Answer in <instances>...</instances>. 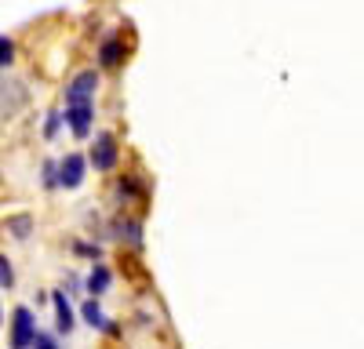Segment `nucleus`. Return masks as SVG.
<instances>
[{
    "instance_id": "6",
    "label": "nucleus",
    "mask_w": 364,
    "mask_h": 349,
    "mask_svg": "<svg viewBox=\"0 0 364 349\" xmlns=\"http://www.w3.org/2000/svg\"><path fill=\"white\" fill-rule=\"evenodd\" d=\"M51 302H55V324H58V331L70 335V331H73V309H70L66 295H63V291H55Z\"/></svg>"
},
{
    "instance_id": "11",
    "label": "nucleus",
    "mask_w": 364,
    "mask_h": 349,
    "mask_svg": "<svg viewBox=\"0 0 364 349\" xmlns=\"http://www.w3.org/2000/svg\"><path fill=\"white\" fill-rule=\"evenodd\" d=\"M15 284V270H11V262L0 255V287H11Z\"/></svg>"
},
{
    "instance_id": "14",
    "label": "nucleus",
    "mask_w": 364,
    "mask_h": 349,
    "mask_svg": "<svg viewBox=\"0 0 364 349\" xmlns=\"http://www.w3.org/2000/svg\"><path fill=\"white\" fill-rule=\"evenodd\" d=\"M44 179H48V182H44L48 189H55V186H58V171H55V164H48V167H44Z\"/></svg>"
},
{
    "instance_id": "13",
    "label": "nucleus",
    "mask_w": 364,
    "mask_h": 349,
    "mask_svg": "<svg viewBox=\"0 0 364 349\" xmlns=\"http://www.w3.org/2000/svg\"><path fill=\"white\" fill-rule=\"evenodd\" d=\"M29 349H58L51 335H33V342H29Z\"/></svg>"
},
{
    "instance_id": "9",
    "label": "nucleus",
    "mask_w": 364,
    "mask_h": 349,
    "mask_svg": "<svg viewBox=\"0 0 364 349\" xmlns=\"http://www.w3.org/2000/svg\"><path fill=\"white\" fill-rule=\"evenodd\" d=\"M80 313H84V320H87L91 328H109V320L102 316V309H99V302H95V299L84 302V309H80Z\"/></svg>"
},
{
    "instance_id": "4",
    "label": "nucleus",
    "mask_w": 364,
    "mask_h": 349,
    "mask_svg": "<svg viewBox=\"0 0 364 349\" xmlns=\"http://www.w3.org/2000/svg\"><path fill=\"white\" fill-rule=\"evenodd\" d=\"M84 157L80 153H66V160L58 164V186H66V189H77L84 182Z\"/></svg>"
},
{
    "instance_id": "2",
    "label": "nucleus",
    "mask_w": 364,
    "mask_h": 349,
    "mask_svg": "<svg viewBox=\"0 0 364 349\" xmlns=\"http://www.w3.org/2000/svg\"><path fill=\"white\" fill-rule=\"evenodd\" d=\"M95 87H99V77L95 73H80V77H73L70 80V87H66V106H80V102H91V95H95Z\"/></svg>"
},
{
    "instance_id": "7",
    "label": "nucleus",
    "mask_w": 364,
    "mask_h": 349,
    "mask_svg": "<svg viewBox=\"0 0 364 349\" xmlns=\"http://www.w3.org/2000/svg\"><path fill=\"white\" fill-rule=\"evenodd\" d=\"M120 62H124V44H120V40H106V44L99 48V66L117 70Z\"/></svg>"
},
{
    "instance_id": "10",
    "label": "nucleus",
    "mask_w": 364,
    "mask_h": 349,
    "mask_svg": "<svg viewBox=\"0 0 364 349\" xmlns=\"http://www.w3.org/2000/svg\"><path fill=\"white\" fill-rule=\"evenodd\" d=\"M8 229L15 233L18 240H26V237H29V229H33V222H29L26 215H18V218H11V222H8Z\"/></svg>"
},
{
    "instance_id": "8",
    "label": "nucleus",
    "mask_w": 364,
    "mask_h": 349,
    "mask_svg": "<svg viewBox=\"0 0 364 349\" xmlns=\"http://www.w3.org/2000/svg\"><path fill=\"white\" fill-rule=\"evenodd\" d=\"M106 287H109V270L106 266H95V270H91V277H87V291H91V295H102Z\"/></svg>"
},
{
    "instance_id": "15",
    "label": "nucleus",
    "mask_w": 364,
    "mask_h": 349,
    "mask_svg": "<svg viewBox=\"0 0 364 349\" xmlns=\"http://www.w3.org/2000/svg\"><path fill=\"white\" fill-rule=\"evenodd\" d=\"M44 135H48V138L58 135V113H48V128H44Z\"/></svg>"
},
{
    "instance_id": "3",
    "label": "nucleus",
    "mask_w": 364,
    "mask_h": 349,
    "mask_svg": "<svg viewBox=\"0 0 364 349\" xmlns=\"http://www.w3.org/2000/svg\"><path fill=\"white\" fill-rule=\"evenodd\" d=\"M91 164H95V171H113L117 164V138L113 135H95V150H91Z\"/></svg>"
},
{
    "instance_id": "12",
    "label": "nucleus",
    "mask_w": 364,
    "mask_h": 349,
    "mask_svg": "<svg viewBox=\"0 0 364 349\" xmlns=\"http://www.w3.org/2000/svg\"><path fill=\"white\" fill-rule=\"evenodd\" d=\"M11 58H15V48L8 37H0V66H11Z\"/></svg>"
},
{
    "instance_id": "5",
    "label": "nucleus",
    "mask_w": 364,
    "mask_h": 349,
    "mask_svg": "<svg viewBox=\"0 0 364 349\" xmlns=\"http://www.w3.org/2000/svg\"><path fill=\"white\" fill-rule=\"evenodd\" d=\"M66 124L77 138H87L91 135V102H80V106H66Z\"/></svg>"
},
{
    "instance_id": "1",
    "label": "nucleus",
    "mask_w": 364,
    "mask_h": 349,
    "mask_svg": "<svg viewBox=\"0 0 364 349\" xmlns=\"http://www.w3.org/2000/svg\"><path fill=\"white\" fill-rule=\"evenodd\" d=\"M37 335V324H33V313H29L26 306H18L11 313V349H29V342H33Z\"/></svg>"
}]
</instances>
